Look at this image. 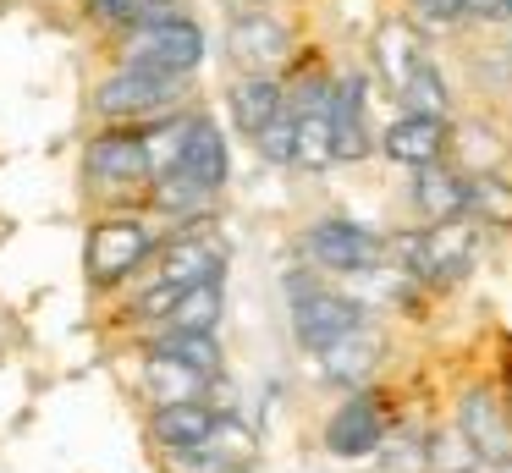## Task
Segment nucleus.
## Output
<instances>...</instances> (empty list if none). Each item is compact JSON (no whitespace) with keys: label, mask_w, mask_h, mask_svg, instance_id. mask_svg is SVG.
I'll return each mask as SVG.
<instances>
[{"label":"nucleus","mask_w":512,"mask_h":473,"mask_svg":"<svg viewBox=\"0 0 512 473\" xmlns=\"http://www.w3.org/2000/svg\"><path fill=\"white\" fill-rule=\"evenodd\" d=\"M408 209L419 226H435V220H457L463 215V165L430 160V165H413L408 176Z\"/></svg>","instance_id":"2eb2a0df"},{"label":"nucleus","mask_w":512,"mask_h":473,"mask_svg":"<svg viewBox=\"0 0 512 473\" xmlns=\"http://www.w3.org/2000/svg\"><path fill=\"white\" fill-rule=\"evenodd\" d=\"M452 418L468 440H474L485 473L512 468V396L501 380H463L452 391Z\"/></svg>","instance_id":"7ed1b4c3"},{"label":"nucleus","mask_w":512,"mask_h":473,"mask_svg":"<svg viewBox=\"0 0 512 473\" xmlns=\"http://www.w3.org/2000/svg\"><path fill=\"white\" fill-rule=\"evenodd\" d=\"M177 165L188 176H199L204 187H215V193L232 182V149H226V132L215 127L204 110H193V116H188V138H182V160Z\"/></svg>","instance_id":"a211bd4d"},{"label":"nucleus","mask_w":512,"mask_h":473,"mask_svg":"<svg viewBox=\"0 0 512 473\" xmlns=\"http://www.w3.org/2000/svg\"><path fill=\"white\" fill-rule=\"evenodd\" d=\"M430 468H435V473H485L474 440L457 429L452 413H446L441 424H430Z\"/></svg>","instance_id":"bb28decb"},{"label":"nucleus","mask_w":512,"mask_h":473,"mask_svg":"<svg viewBox=\"0 0 512 473\" xmlns=\"http://www.w3.org/2000/svg\"><path fill=\"white\" fill-rule=\"evenodd\" d=\"M369 66L336 72L331 94V138H336V165H364L375 154V127H369Z\"/></svg>","instance_id":"f8f14e48"},{"label":"nucleus","mask_w":512,"mask_h":473,"mask_svg":"<svg viewBox=\"0 0 512 473\" xmlns=\"http://www.w3.org/2000/svg\"><path fill=\"white\" fill-rule=\"evenodd\" d=\"M402 418V407H391L386 385H358V391H342V402L331 407L320 429V446L331 451L336 462H375L386 429Z\"/></svg>","instance_id":"f03ea898"},{"label":"nucleus","mask_w":512,"mask_h":473,"mask_svg":"<svg viewBox=\"0 0 512 473\" xmlns=\"http://www.w3.org/2000/svg\"><path fill=\"white\" fill-rule=\"evenodd\" d=\"M226 314V281H199L182 286L177 303L166 308V319H155L149 330H215Z\"/></svg>","instance_id":"5701e85b"},{"label":"nucleus","mask_w":512,"mask_h":473,"mask_svg":"<svg viewBox=\"0 0 512 473\" xmlns=\"http://www.w3.org/2000/svg\"><path fill=\"white\" fill-rule=\"evenodd\" d=\"M210 429H215V407L204 396H193V402H160L155 418H149V435H155L160 451H193L210 440Z\"/></svg>","instance_id":"aec40b11"},{"label":"nucleus","mask_w":512,"mask_h":473,"mask_svg":"<svg viewBox=\"0 0 512 473\" xmlns=\"http://www.w3.org/2000/svg\"><path fill=\"white\" fill-rule=\"evenodd\" d=\"M397 105H402V110H419V116H446V121H457V99H452V83H446L435 50L419 55V66H413V77H408V88H402Z\"/></svg>","instance_id":"b1692460"},{"label":"nucleus","mask_w":512,"mask_h":473,"mask_svg":"<svg viewBox=\"0 0 512 473\" xmlns=\"http://www.w3.org/2000/svg\"><path fill=\"white\" fill-rule=\"evenodd\" d=\"M292 50H298V33L265 6H248L226 22V61L237 72H281L292 66Z\"/></svg>","instance_id":"0eeeda50"},{"label":"nucleus","mask_w":512,"mask_h":473,"mask_svg":"<svg viewBox=\"0 0 512 473\" xmlns=\"http://www.w3.org/2000/svg\"><path fill=\"white\" fill-rule=\"evenodd\" d=\"M215 187H204L199 176H188L182 165H171V171H160V176H149V204L160 209V215H171V220H204L215 209Z\"/></svg>","instance_id":"412c9836"},{"label":"nucleus","mask_w":512,"mask_h":473,"mask_svg":"<svg viewBox=\"0 0 512 473\" xmlns=\"http://www.w3.org/2000/svg\"><path fill=\"white\" fill-rule=\"evenodd\" d=\"M144 391L155 396V407L160 402H193V396L210 391V374L188 369L182 358H166V352H149L144 358Z\"/></svg>","instance_id":"a878e982"},{"label":"nucleus","mask_w":512,"mask_h":473,"mask_svg":"<svg viewBox=\"0 0 512 473\" xmlns=\"http://www.w3.org/2000/svg\"><path fill=\"white\" fill-rule=\"evenodd\" d=\"M391 358V336L380 319H364V325H353L347 336H336L325 352H314V363H320V380L331 385V391H358V385H375V374L386 369Z\"/></svg>","instance_id":"6e6552de"},{"label":"nucleus","mask_w":512,"mask_h":473,"mask_svg":"<svg viewBox=\"0 0 512 473\" xmlns=\"http://www.w3.org/2000/svg\"><path fill=\"white\" fill-rule=\"evenodd\" d=\"M463 215L485 231H512V176L501 165L463 171Z\"/></svg>","instance_id":"6ab92c4d"},{"label":"nucleus","mask_w":512,"mask_h":473,"mask_svg":"<svg viewBox=\"0 0 512 473\" xmlns=\"http://www.w3.org/2000/svg\"><path fill=\"white\" fill-rule=\"evenodd\" d=\"M188 77H166V72H144V66H116L100 88H94V110L111 121H149L166 116L182 99Z\"/></svg>","instance_id":"423d86ee"},{"label":"nucleus","mask_w":512,"mask_h":473,"mask_svg":"<svg viewBox=\"0 0 512 473\" xmlns=\"http://www.w3.org/2000/svg\"><path fill=\"white\" fill-rule=\"evenodd\" d=\"M287 105V77L281 72H243L232 88H226V110H232V127L243 132L248 143L265 132V121Z\"/></svg>","instance_id":"f3484780"},{"label":"nucleus","mask_w":512,"mask_h":473,"mask_svg":"<svg viewBox=\"0 0 512 473\" xmlns=\"http://www.w3.org/2000/svg\"><path fill=\"white\" fill-rule=\"evenodd\" d=\"M292 143H298V116H292V105H281L276 116L265 121V132L254 138V154L265 165H281V171H287V165H292Z\"/></svg>","instance_id":"c756f323"},{"label":"nucleus","mask_w":512,"mask_h":473,"mask_svg":"<svg viewBox=\"0 0 512 473\" xmlns=\"http://www.w3.org/2000/svg\"><path fill=\"white\" fill-rule=\"evenodd\" d=\"M287 308H292V341H298L309 358L369 319V308L358 303L342 281L314 270V264H298V270L287 275Z\"/></svg>","instance_id":"f257e3e1"},{"label":"nucleus","mask_w":512,"mask_h":473,"mask_svg":"<svg viewBox=\"0 0 512 473\" xmlns=\"http://www.w3.org/2000/svg\"><path fill=\"white\" fill-rule=\"evenodd\" d=\"M182 138H188V116H149V127H144V149H149V165H155V176L160 171H171V165L182 160Z\"/></svg>","instance_id":"cd10ccee"},{"label":"nucleus","mask_w":512,"mask_h":473,"mask_svg":"<svg viewBox=\"0 0 512 473\" xmlns=\"http://www.w3.org/2000/svg\"><path fill=\"white\" fill-rule=\"evenodd\" d=\"M413 22L424 33H452V28H468V0H402Z\"/></svg>","instance_id":"7c9ffc66"},{"label":"nucleus","mask_w":512,"mask_h":473,"mask_svg":"<svg viewBox=\"0 0 512 473\" xmlns=\"http://www.w3.org/2000/svg\"><path fill=\"white\" fill-rule=\"evenodd\" d=\"M375 473H435L430 468V424L402 413L375 451Z\"/></svg>","instance_id":"4be33fe9"},{"label":"nucleus","mask_w":512,"mask_h":473,"mask_svg":"<svg viewBox=\"0 0 512 473\" xmlns=\"http://www.w3.org/2000/svg\"><path fill=\"white\" fill-rule=\"evenodd\" d=\"M424 50H430V33H424L408 11H397V17H380L375 22L364 66H369V77H375L391 99H402V88H408V77H413V66H419Z\"/></svg>","instance_id":"9b49d317"},{"label":"nucleus","mask_w":512,"mask_h":473,"mask_svg":"<svg viewBox=\"0 0 512 473\" xmlns=\"http://www.w3.org/2000/svg\"><path fill=\"white\" fill-rule=\"evenodd\" d=\"M204 446H210L215 457L226 462V473H232V468H243V462H254V429H248L237 413H215V429H210Z\"/></svg>","instance_id":"c85d7f7f"},{"label":"nucleus","mask_w":512,"mask_h":473,"mask_svg":"<svg viewBox=\"0 0 512 473\" xmlns=\"http://www.w3.org/2000/svg\"><path fill=\"white\" fill-rule=\"evenodd\" d=\"M83 6H89V17L122 22V28H133V22L144 17V0H83Z\"/></svg>","instance_id":"2f4dec72"},{"label":"nucleus","mask_w":512,"mask_h":473,"mask_svg":"<svg viewBox=\"0 0 512 473\" xmlns=\"http://www.w3.org/2000/svg\"><path fill=\"white\" fill-rule=\"evenodd\" d=\"M298 248H303V264L325 270L331 281H347V275H358V270L386 264V231L364 226V220H353V215H320L298 237Z\"/></svg>","instance_id":"20e7f679"},{"label":"nucleus","mask_w":512,"mask_h":473,"mask_svg":"<svg viewBox=\"0 0 512 473\" xmlns=\"http://www.w3.org/2000/svg\"><path fill=\"white\" fill-rule=\"evenodd\" d=\"M501 44H507V55H512V22H507V39H501Z\"/></svg>","instance_id":"473e14b6"},{"label":"nucleus","mask_w":512,"mask_h":473,"mask_svg":"<svg viewBox=\"0 0 512 473\" xmlns=\"http://www.w3.org/2000/svg\"><path fill=\"white\" fill-rule=\"evenodd\" d=\"M380 154H386L391 165H402V171L446 160V154H452V121L446 116H419V110L397 105V116L386 121V132H380Z\"/></svg>","instance_id":"ddd939ff"},{"label":"nucleus","mask_w":512,"mask_h":473,"mask_svg":"<svg viewBox=\"0 0 512 473\" xmlns=\"http://www.w3.org/2000/svg\"><path fill=\"white\" fill-rule=\"evenodd\" d=\"M160 281L171 286H199V281H226V242L204 237V231H182L160 248Z\"/></svg>","instance_id":"dca6fc26"},{"label":"nucleus","mask_w":512,"mask_h":473,"mask_svg":"<svg viewBox=\"0 0 512 473\" xmlns=\"http://www.w3.org/2000/svg\"><path fill=\"white\" fill-rule=\"evenodd\" d=\"M243 6H270V0H243Z\"/></svg>","instance_id":"72a5a7b5"},{"label":"nucleus","mask_w":512,"mask_h":473,"mask_svg":"<svg viewBox=\"0 0 512 473\" xmlns=\"http://www.w3.org/2000/svg\"><path fill=\"white\" fill-rule=\"evenodd\" d=\"M210 55L204 44V28L182 11L171 17H155V22H138L127 33V50H122V66H144V72H166V77H193Z\"/></svg>","instance_id":"39448f33"},{"label":"nucleus","mask_w":512,"mask_h":473,"mask_svg":"<svg viewBox=\"0 0 512 473\" xmlns=\"http://www.w3.org/2000/svg\"><path fill=\"white\" fill-rule=\"evenodd\" d=\"M485 237L490 231L474 226L468 215L424 226V286H430V292H452V286H463L468 275H474V264H479Z\"/></svg>","instance_id":"1a4fd4ad"},{"label":"nucleus","mask_w":512,"mask_h":473,"mask_svg":"<svg viewBox=\"0 0 512 473\" xmlns=\"http://www.w3.org/2000/svg\"><path fill=\"white\" fill-rule=\"evenodd\" d=\"M155 253V231L138 215H111L89 231V281L94 286H116Z\"/></svg>","instance_id":"9d476101"},{"label":"nucleus","mask_w":512,"mask_h":473,"mask_svg":"<svg viewBox=\"0 0 512 473\" xmlns=\"http://www.w3.org/2000/svg\"><path fill=\"white\" fill-rule=\"evenodd\" d=\"M149 352H166V358H182L188 369L199 374H221L226 369V352L215 330H149Z\"/></svg>","instance_id":"393cba45"},{"label":"nucleus","mask_w":512,"mask_h":473,"mask_svg":"<svg viewBox=\"0 0 512 473\" xmlns=\"http://www.w3.org/2000/svg\"><path fill=\"white\" fill-rule=\"evenodd\" d=\"M83 165H89V176L100 187H144L149 176H155L144 132H100V138H89Z\"/></svg>","instance_id":"4468645a"}]
</instances>
